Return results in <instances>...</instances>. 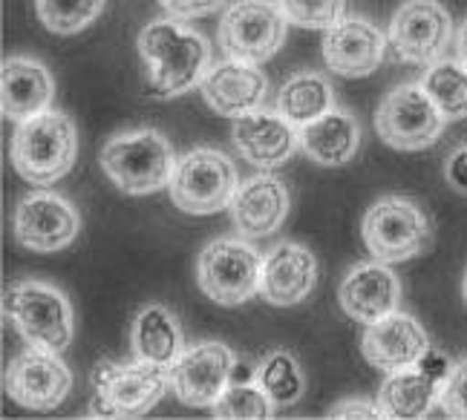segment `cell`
Returning <instances> with one entry per match:
<instances>
[{
    "instance_id": "obj_20",
    "label": "cell",
    "mask_w": 467,
    "mask_h": 420,
    "mask_svg": "<svg viewBox=\"0 0 467 420\" xmlns=\"http://www.w3.org/2000/svg\"><path fill=\"white\" fill-rule=\"evenodd\" d=\"M292 208V196L285 181L263 170L260 176H251L237 188L231 199V222L245 240H263V236L275 233Z\"/></svg>"
},
{
    "instance_id": "obj_34",
    "label": "cell",
    "mask_w": 467,
    "mask_h": 420,
    "mask_svg": "<svg viewBox=\"0 0 467 420\" xmlns=\"http://www.w3.org/2000/svg\"><path fill=\"white\" fill-rule=\"evenodd\" d=\"M329 417L337 420H381V409L379 404H372L367 397H349V400H340V404L329 412Z\"/></svg>"
},
{
    "instance_id": "obj_31",
    "label": "cell",
    "mask_w": 467,
    "mask_h": 420,
    "mask_svg": "<svg viewBox=\"0 0 467 420\" xmlns=\"http://www.w3.org/2000/svg\"><path fill=\"white\" fill-rule=\"evenodd\" d=\"M289 24L303 29H323L335 26L344 17L347 0H277Z\"/></svg>"
},
{
    "instance_id": "obj_2",
    "label": "cell",
    "mask_w": 467,
    "mask_h": 420,
    "mask_svg": "<svg viewBox=\"0 0 467 420\" xmlns=\"http://www.w3.org/2000/svg\"><path fill=\"white\" fill-rule=\"evenodd\" d=\"M78 156V130L61 109H44L26 121H17L12 133L9 159L15 173L29 185H52L73 170Z\"/></svg>"
},
{
    "instance_id": "obj_28",
    "label": "cell",
    "mask_w": 467,
    "mask_h": 420,
    "mask_svg": "<svg viewBox=\"0 0 467 420\" xmlns=\"http://www.w3.org/2000/svg\"><path fill=\"white\" fill-rule=\"evenodd\" d=\"M254 380L260 383V389L272 397L275 406H292L306 392V380H303L300 363L289 352H272L260 366Z\"/></svg>"
},
{
    "instance_id": "obj_5",
    "label": "cell",
    "mask_w": 467,
    "mask_h": 420,
    "mask_svg": "<svg viewBox=\"0 0 467 420\" xmlns=\"http://www.w3.org/2000/svg\"><path fill=\"white\" fill-rule=\"evenodd\" d=\"M263 257L245 236H220L200 251L196 282L217 305L237 308L260 294Z\"/></svg>"
},
{
    "instance_id": "obj_30",
    "label": "cell",
    "mask_w": 467,
    "mask_h": 420,
    "mask_svg": "<svg viewBox=\"0 0 467 420\" xmlns=\"http://www.w3.org/2000/svg\"><path fill=\"white\" fill-rule=\"evenodd\" d=\"M213 415L223 420H265L275 415V404L268 397L260 383H228L225 392L217 397V404L211 406Z\"/></svg>"
},
{
    "instance_id": "obj_1",
    "label": "cell",
    "mask_w": 467,
    "mask_h": 420,
    "mask_svg": "<svg viewBox=\"0 0 467 420\" xmlns=\"http://www.w3.org/2000/svg\"><path fill=\"white\" fill-rule=\"evenodd\" d=\"M139 58L145 64L148 93L176 98L202 84L211 69V44L176 17H161L139 32Z\"/></svg>"
},
{
    "instance_id": "obj_17",
    "label": "cell",
    "mask_w": 467,
    "mask_h": 420,
    "mask_svg": "<svg viewBox=\"0 0 467 420\" xmlns=\"http://www.w3.org/2000/svg\"><path fill=\"white\" fill-rule=\"evenodd\" d=\"M427 352H430L427 332L416 317L404 312H392L384 320L367 325V332L361 337L364 360H369V366L387 374L419 366L427 357Z\"/></svg>"
},
{
    "instance_id": "obj_14",
    "label": "cell",
    "mask_w": 467,
    "mask_h": 420,
    "mask_svg": "<svg viewBox=\"0 0 467 420\" xmlns=\"http://www.w3.org/2000/svg\"><path fill=\"white\" fill-rule=\"evenodd\" d=\"M69 389H73V372L58 352L26 345V352L17 354L6 369V394L24 409H56L64 404Z\"/></svg>"
},
{
    "instance_id": "obj_3",
    "label": "cell",
    "mask_w": 467,
    "mask_h": 420,
    "mask_svg": "<svg viewBox=\"0 0 467 420\" xmlns=\"http://www.w3.org/2000/svg\"><path fill=\"white\" fill-rule=\"evenodd\" d=\"M176 156L171 141L153 127L113 136L99 153V164L113 185L128 196H148L171 188L176 170Z\"/></svg>"
},
{
    "instance_id": "obj_4",
    "label": "cell",
    "mask_w": 467,
    "mask_h": 420,
    "mask_svg": "<svg viewBox=\"0 0 467 420\" xmlns=\"http://www.w3.org/2000/svg\"><path fill=\"white\" fill-rule=\"evenodd\" d=\"M6 317L17 328V334L26 340V345L47 352H64L73 343L76 320L73 305L61 288L44 280H21L12 282L6 291Z\"/></svg>"
},
{
    "instance_id": "obj_29",
    "label": "cell",
    "mask_w": 467,
    "mask_h": 420,
    "mask_svg": "<svg viewBox=\"0 0 467 420\" xmlns=\"http://www.w3.org/2000/svg\"><path fill=\"white\" fill-rule=\"evenodd\" d=\"M107 0H35L41 24L52 35H76L104 12Z\"/></svg>"
},
{
    "instance_id": "obj_19",
    "label": "cell",
    "mask_w": 467,
    "mask_h": 420,
    "mask_svg": "<svg viewBox=\"0 0 467 420\" xmlns=\"http://www.w3.org/2000/svg\"><path fill=\"white\" fill-rule=\"evenodd\" d=\"M205 104L223 118H240L263 107L268 96V78L260 64L228 58L213 64L200 84Z\"/></svg>"
},
{
    "instance_id": "obj_13",
    "label": "cell",
    "mask_w": 467,
    "mask_h": 420,
    "mask_svg": "<svg viewBox=\"0 0 467 420\" xmlns=\"http://www.w3.org/2000/svg\"><path fill=\"white\" fill-rule=\"evenodd\" d=\"M12 230L17 245H24L26 251L52 253L76 242L81 230V216L64 196L35 190L17 202Z\"/></svg>"
},
{
    "instance_id": "obj_23",
    "label": "cell",
    "mask_w": 467,
    "mask_h": 420,
    "mask_svg": "<svg viewBox=\"0 0 467 420\" xmlns=\"http://www.w3.org/2000/svg\"><path fill=\"white\" fill-rule=\"evenodd\" d=\"M441 380L444 377L436 374L433 369H427L424 363L392 372L381 383L375 404H379L381 415L389 420H419L439 404Z\"/></svg>"
},
{
    "instance_id": "obj_6",
    "label": "cell",
    "mask_w": 467,
    "mask_h": 420,
    "mask_svg": "<svg viewBox=\"0 0 467 420\" xmlns=\"http://www.w3.org/2000/svg\"><path fill=\"white\" fill-rule=\"evenodd\" d=\"M93 409L96 417H141L171 389L168 366L153 363H113L99 360L93 369Z\"/></svg>"
},
{
    "instance_id": "obj_18",
    "label": "cell",
    "mask_w": 467,
    "mask_h": 420,
    "mask_svg": "<svg viewBox=\"0 0 467 420\" xmlns=\"http://www.w3.org/2000/svg\"><path fill=\"white\" fill-rule=\"evenodd\" d=\"M337 300L349 320L372 325L387 314L399 312L401 282L389 268V262H358L347 271L344 282H340Z\"/></svg>"
},
{
    "instance_id": "obj_15",
    "label": "cell",
    "mask_w": 467,
    "mask_h": 420,
    "mask_svg": "<svg viewBox=\"0 0 467 420\" xmlns=\"http://www.w3.org/2000/svg\"><path fill=\"white\" fill-rule=\"evenodd\" d=\"M387 35L367 17L344 15L335 26L323 32V61L340 78H367L384 64Z\"/></svg>"
},
{
    "instance_id": "obj_35",
    "label": "cell",
    "mask_w": 467,
    "mask_h": 420,
    "mask_svg": "<svg viewBox=\"0 0 467 420\" xmlns=\"http://www.w3.org/2000/svg\"><path fill=\"white\" fill-rule=\"evenodd\" d=\"M444 179H447V185H451L453 190L467 196V144H464V148H459V150H453L451 159H447Z\"/></svg>"
},
{
    "instance_id": "obj_7",
    "label": "cell",
    "mask_w": 467,
    "mask_h": 420,
    "mask_svg": "<svg viewBox=\"0 0 467 420\" xmlns=\"http://www.w3.org/2000/svg\"><path fill=\"white\" fill-rule=\"evenodd\" d=\"M364 245L372 260L381 262H407L421 257L433 248V225L427 213L407 196H384L379 199L361 222Z\"/></svg>"
},
{
    "instance_id": "obj_12",
    "label": "cell",
    "mask_w": 467,
    "mask_h": 420,
    "mask_svg": "<svg viewBox=\"0 0 467 420\" xmlns=\"http://www.w3.org/2000/svg\"><path fill=\"white\" fill-rule=\"evenodd\" d=\"M237 366V357L225 343H200L193 349H185L171 366V392L179 404L205 409L217 404V397L231 383V372Z\"/></svg>"
},
{
    "instance_id": "obj_33",
    "label": "cell",
    "mask_w": 467,
    "mask_h": 420,
    "mask_svg": "<svg viewBox=\"0 0 467 420\" xmlns=\"http://www.w3.org/2000/svg\"><path fill=\"white\" fill-rule=\"evenodd\" d=\"M161 9L173 17H205L225 6V0H159Z\"/></svg>"
},
{
    "instance_id": "obj_8",
    "label": "cell",
    "mask_w": 467,
    "mask_h": 420,
    "mask_svg": "<svg viewBox=\"0 0 467 420\" xmlns=\"http://www.w3.org/2000/svg\"><path fill=\"white\" fill-rule=\"evenodd\" d=\"M240 188L234 161L213 148H193L176 161L171 179V199L191 216H211L231 205Z\"/></svg>"
},
{
    "instance_id": "obj_24",
    "label": "cell",
    "mask_w": 467,
    "mask_h": 420,
    "mask_svg": "<svg viewBox=\"0 0 467 420\" xmlns=\"http://www.w3.org/2000/svg\"><path fill=\"white\" fill-rule=\"evenodd\" d=\"M358 148H361V127L352 113L340 107H332L329 113L300 127V150L323 168L347 164Z\"/></svg>"
},
{
    "instance_id": "obj_21",
    "label": "cell",
    "mask_w": 467,
    "mask_h": 420,
    "mask_svg": "<svg viewBox=\"0 0 467 420\" xmlns=\"http://www.w3.org/2000/svg\"><path fill=\"white\" fill-rule=\"evenodd\" d=\"M317 285V260L306 245L280 242L265 253L260 297L272 305L289 308L306 300Z\"/></svg>"
},
{
    "instance_id": "obj_36",
    "label": "cell",
    "mask_w": 467,
    "mask_h": 420,
    "mask_svg": "<svg viewBox=\"0 0 467 420\" xmlns=\"http://www.w3.org/2000/svg\"><path fill=\"white\" fill-rule=\"evenodd\" d=\"M456 58H459L462 64H467V21L462 24L459 35H456Z\"/></svg>"
},
{
    "instance_id": "obj_11",
    "label": "cell",
    "mask_w": 467,
    "mask_h": 420,
    "mask_svg": "<svg viewBox=\"0 0 467 420\" xmlns=\"http://www.w3.org/2000/svg\"><path fill=\"white\" fill-rule=\"evenodd\" d=\"M285 24L280 4L272 0H237L220 21V46L228 58L263 64L275 58L285 41Z\"/></svg>"
},
{
    "instance_id": "obj_9",
    "label": "cell",
    "mask_w": 467,
    "mask_h": 420,
    "mask_svg": "<svg viewBox=\"0 0 467 420\" xmlns=\"http://www.w3.org/2000/svg\"><path fill=\"white\" fill-rule=\"evenodd\" d=\"M444 124L447 118L436 101L427 96L421 81L389 89L375 109V133L387 148L401 153L427 150L444 133Z\"/></svg>"
},
{
    "instance_id": "obj_10",
    "label": "cell",
    "mask_w": 467,
    "mask_h": 420,
    "mask_svg": "<svg viewBox=\"0 0 467 420\" xmlns=\"http://www.w3.org/2000/svg\"><path fill=\"white\" fill-rule=\"evenodd\" d=\"M387 41L399 61L430 67L453 41V17L439 0H404L389 21Z\"/></svg>"
},
{
    "instance_id": "obj_27",
    "label": "cell",
    "mask_w": 467,
    "mask_h": 420,
    "mask_svg": "<svg viewBox=\"0 0 467 420\" xmlns=\"http://www.w3.org/2000/svg\"><path fill=\"white\" fill-rule=\"evenodd\" d=\"M421 87L436 101L447 121L467 118V64H462L459 58L453 61L441 58L436 64H430L421 78Z\"/></svg>"
},
{
    "instance_id": "obj_22",
    "label": "cell",
    "mask_w": 467,
    "mask_h": 420,
    "mask_svg": "<svg viewBox=\"0 0 467 420\" xmlns=\"http://www.w3.org/2000/svg\"><path fill=\"white\" fill-rule=\"evenodd\" d=\"M56 98L49 69L29 55H9L0 69V104L9 121H26L44 113Z\"/></svg>"
},
{
    "instance_id": "obj_25",
    "label": "cell",
    "mask_w": 467,
    "mask_h": 420,
    "mask_svg": "<svg viewBox=\"0 0 467 420\" xmlns=\"http://www.w3.org/2000/svg\"><path fill=\"white\" fill-rule=\"evenodd\" d=\"M130 345H133L136 360L153 363V366H171V363L185 352L182 325H179L171 308L150 302L141 308L133 320Z\"/></svg>"
},
{
    "instance_id": "obj_26",
    "label": "cell",
    "mask_w": 467,
    "mask_h": 420,
    "mask_svg": "<svg viewBox=\"0 0 467 420\" xmlns=\"http://www.w3.org/2000/svg\"><path fill=\"white\" fill-rule=\"evenodd\" d=\"M335 107L332 84L320 72H297L285 78V84L277 93V113L289 118L295 127H306L309 121L320 118Z\"/></svg>"
},
{
    "instance_id": "obj_32",
    "label": "cell",
    "mask_w": 467,
    "mask_h": 420,
    "mask_svg": "<svg viewBox=\"0 0 467 420\" xmlns=\"http://www.w3.org/2000/svg\"><path fill=\"white\" fill-rule=\"evenodd\" d=\"M439 406L444 409L447 417L467 420V360H459L456 366H451V372L444 374Z\"/></svg>"
},
{
    "instance_id": "obj_37",
    "label": "cell",
    "mask_w": 467,
    "mask_h": 420,
    "mask_svg": "<svg viewBox=\"0 0 467 420\" xmlns=\"http://www.w3.org/2000/svg\"><path fill=\"white\" fill-rule=\"evenodd\" d=\"M462 294H464V305H467V271H464V282H462Z\"/></svg>"
},
{
    "instance_id": "obj_16",
    "label": "cell",
    "mask_w": 467,
    "mask_h": 420,
    "mask_svg": "<svg viewBox=\"0 0 467 420\" xmlns=\"http://www.w3.org/2000/svg\"><path fill=\"white\" fill-rule=\"evenodd\" d=\"M231 138L237 153L257 170H275L289 161L300 148V127L277 109H254L234 118Z\"/></svg>"
}]
</instances>
